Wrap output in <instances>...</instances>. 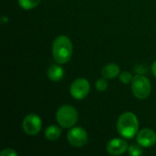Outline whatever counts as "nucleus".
<instances>
[{"label":"nucleus","mask_w":156,"mask_h":156,"mask_svg":"<svg viewBox=\"0 0 156 156\" xmlns=\"http://www.w3.org/2000/svg\"><path fill=\"white\" fill-rule=\"evenodd\" d=\"M53 57L59 64L67 63L72 56V43L66 36L58 37L53 43Z\"/></svg>","instance_id":"1"},{"label":"nucleus","mask_w":156,"mask_h":156,"mask_svg":"<svg viewBox=\"0 0 156 156\" xmlns=\"http://www.w3.org/2000/svg\"><path fill=\"white\" fill-rule=\"evenodd\" d=\"M139 128V122L137 117L133 112L122 113L117 122L118 133L124 138L131 139L137 134Z\"/></svg>","instance_id":"2"},{"label":"nucleus","mask_w":156,"mask_h":156,"mask_svg":"<svg viewBox=\"0 0 156 156\" xmlns=\"http://www.w3.org/2000/svg\"><path fill=\"white\" fill-rule=\"evenodd\" d=\"M56 118L61 127L70 128L78 121V112L72 106L63 105L58 110Z\"/></svg>","instance_id":"3"},{"label":"nucleus","mask_w":156,"mask_h":156,"mask_svg":"<svg viewBox=\"0 0 156 156\" xmlns=\"http://www.w3.org/2000/svg\"><path fill=\"white\" fill-rule=\"evenodd\" d=\"M132 90L137 99L144 100L148 98L151 92L150 80L142 75H136L132 80Z\"/></svg>","instance_id":"4"},{"label":"nucleus","mask_w":156,"mask_h":156,"mask_svg":"<svg viewBox=\"0 0 156 156\" xmlns=\"http://www.w3.org/2000/svg\"><path fill=\"white\" fill-rule=\"evenodd\" d=\"M42 127V122L37 114H29L23 121V129L28 135H37Z\"/></svg>","instance_id":"5"},{"label":"nucleus","mask_w":156,"mask_h":156,"mask_svg":"<svg viewBox=\"0 0 156 156\" xmlns=\"http://www.w3.org/2000/svg\"><path fill=\"white\" fill-rule=\"evenodd\" d=\"M89 92L90 83L85 79H78L70 86V94L76 100H83Z\"/></svg>","instance_id":"6"},{"label":"nucleus","mask_w":156,"mask_h":156,"mask_svg":"<svg viewBox=\"0 0 156 156\" xmlns=\"http://www.w3.org/2000/svg\"><path fill=\"white\" fill-rule=\"evenodd\" d=\"M68 140L72 146L81 147L88 142V134L86 131L80 127H75L68 133Z\"/></svg>","instance_id":"7"},{"label":"nucleus","mask_w":156,"mask_h":156,"mask_svg":"<svg viewBox=\"0 0 156 156\" xmlns=\"http://www.w3.org/2000/svg\"><path fill=\"white\" fill-rule=\"evenodd\" d=\"M136 140L141 146L151 147L156 143V134L151 129H144L139 132Z\"/></svg>","instance_id":"8"},{"label":"nucleus","mask_w":156,"mask_h":156,"mask_svg":"<svg viewBox=\"0 0 156 156\" xmlns=\"http://www.w3.org/2000/svg\"><path fill=\"white\" fill-rule=\"evenodd\" d=\"M128 150L127 143L122 139H112L107 144V152L112 155H120Z\"/></svg>","instance_id":"9"},{"label":"nucleus","mask_w":156,"mask_h":156,"mask_svg":"<svg viewBox=\"0 0 156 156\" xmlns=\"http://www.w3.org/2000/svg\"><path fill=\"white\" fill-rule=\"evenodd\" d=\"M119 73H120V68L118 65L114 63L106 65L101 70V75L105 79H114L119 75Z\"/></svg>","instance_id":"10"},{"label":"nucleus","mask_w":156,"mask_h":156,"mask_svg":"<svg viewBox=\"0 0 156 156\" xmlns=\"http://www.w3.org/2000/svg\"><path fill=\"white\" fill-rule=\"evenodd\" d=\"M48 76L50 80L58 81L64 77V69L58 65H52L48 70Z\"/></svg>","instance_id":"11"},{"label":"nucleus","mask_w":156,"mask_h":156,"mask_svg":"<svg viewBox=\"0 0 156 156\" xmlns=\"http://www.w3.org/2000/svg\"><path fill=\"white\" fill-rule=\"evenodd\" d=\"M60 134H61V130L56 126V125H51V126H48L45 132V135H46V138L49 141H56L58 140L59 137H60Z\"/></svg>","instance_id":"12"},{"label":"nucleus","mask_w":156,"mask_h":156,"mask_svg":"<svg viewBox=\"0 0 156 156\" xmlns=\"http://www.w3.org/2000/svg\"><path fill=\"white\" fill-rule=\"evenodd\" d=\"M40 0H18V4L20 5V7H22L23 9L28 10V9H32L34 7H36L38 4H39Z\"/></svg>","instance_id":"13"},{"label":"nucleus","mask_w":156,"mask_h":156,"mask_svg":"<svg viewBox=\"0 0 156 156\" xmlns=\"http://www.w3.org/2000/svg\"><path fill=\"white\" fill-rule=\"evenodd\" d=\"M128 153L130 155L132 156H139L144 154V150L142 149L141 146L136 145V144H133L128 148Z\"/></svg>","instance_id":"14"},{"label":"nucleus","mask_w":156,"mask_h":156,"mask_svg":"<svg viewBox=\"0 0 156 156\" xmlns=\"http://www.w3.org/2000/svg\"><path fill=\"white\" fill-rule=\"evenodd\" d=\"M120 80L122 83L124 84H128L130 83L132 80H133V78H132V74L128 71H124L122 72L121 75H120Z\"/></svg>","instance_id":"15"},{"label":"nucleus","mask_w":156,"mask_h":156,"mask_svg":"<svg viewBox=\"0 0 156 156\" xmlns=\"http://www.w3.org/2000/svg\"><path fill=\"white\" fill-rule=\"evenodd\" d=\"M96 88H97V90L99 91H104L108 88V83H107V81L105 80L100 79L96 82Z\"/></svg>","instance_id":"16"},{"label":"nucleus","mask_w":156,"mask_h":156,"mask_svg":"<svg viewBox=\"0 0 156 156\" xmlns=\"http://www.w3.org/2000/svg\"><path fill=\"white\" fill-rule=\"evenodd\" d=\"M0 155L1 156H17V153L11 149V148H6V149H4L1 153H0Z\"/></svg>","instance_id":"17"},{"label":"nucleus","mask_w":156,"mask_h":156,"mask_svg":"<svg viewBox=\"0 0 156 156\" xmlns=\"http://www.w3.org/2000/svg\"><path fill=\"white\" fill-rule=\"evenodd\" d=\"M152 71H153L154 75L156 77V60L154 62V64L152 66Z\"/></svg>","instance_id":"18"}]
</instances>
